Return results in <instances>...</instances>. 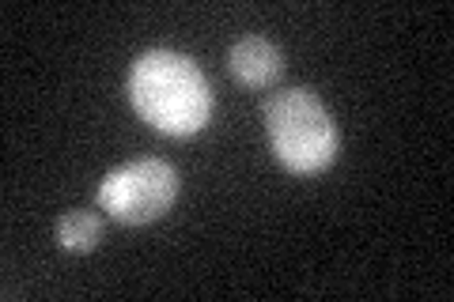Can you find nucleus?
I'll list each match as a JSON object with an SVG mask.
<instances>
[{"label": "nucleus", "instance_id": "5", "mask_svg": "<svg viewBox=\"0 0 454 302\" xmlns=\"http://www.w3.org/2000/svg\"><path fill=\"white\" fill-rule=\"evenodd\" d=\"M98 238H103V220H98L95 212H65L61 223H57V242L68 250V253H88L98 246Z\"/></svg>", "mask_w": 454, "mask_h": 302}, {"label": "nucleus", "instance_id": "3", "mask_svg": "<svg viewBox=\"0 0 454 302\" xmlns=\"http://www.w3.org/2000/svg\"><path fill=\"white\" fill-rule=\"evenodd\" d=\"M178 174L163 159H137L110 170L98 185V205L118 223H152L175 205Z\"/></svg>", "mask_w": 454, "mask_h": 302}, {"label": "nucleus", "instance_id": "4", "mask_svg": "<svg viewBox=\"0 0 454 302\" xmlns=\"http://www.w3.org/2000/svg\"><path fill=\"white\" fill-rule=\"evenodd\" d=\"M227 61H231L235 80L247 83V88H269V83H277L280 72H284L280 50L273 46V42L258 38V35L239 38L231 46V53H227Z\"/></svg>", "mask_w": 454, "mask_h": 302}, {"label": "nucleus", "instance_id": "2", "mask_svg": "<svg viewBox=\"0 0 454 302\" xmlns=\"http://www.w3.org/2000/svg\"><path fill=\"white\" fill-rule=\"evenodd\" d=\"M265 128L280 166H288L292 174H318L337 155V125L330 110L303 88L269 98Z\"/></svg>", "mask_w": 454, "mask_h": 302}, {"label": "nucleus", "instance_id": "1", "mask_svg": "<svg viewBox=\"0 0 454 302\" xmlns=\"http://www.w3.org/2000/svg\"><path fill=\"white\" fill-rule=\"evenodd\" d=\"M129 103L167 136H193L208 125L212 91L197 61L170 50H152L129 68Z\"/></svg>", "mask_w": 454, "mask_h": 302}]
</instances>
